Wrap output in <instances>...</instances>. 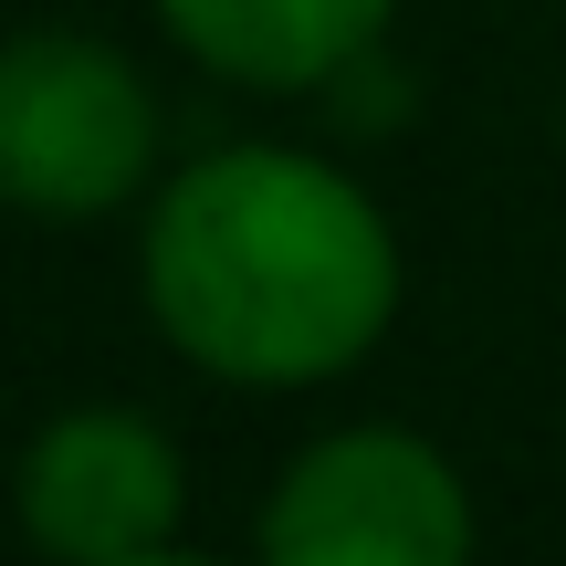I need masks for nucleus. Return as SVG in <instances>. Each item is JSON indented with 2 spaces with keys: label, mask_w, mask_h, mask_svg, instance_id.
<instances>
[{
  "label": "nucleus",
  "mask_w": 566,
  "mask_h": 566,
  "mask_svg": "<svg viewBox=\"0 0 566 566\" xmlns=\"http://www.w3.org/2000/svg\"><path fill=\"white\" fill-rule=\"evenodd\" d=\"M158 21L210 74L263 84V95H304V84H336L346 63L378 53L399 0H158Z\"/></svg>",
  "instance_id": "nucleus-5"
},
{
  "label": "nucleus",
  "mask_w": 566,
  "mask_h": 566,
  "mask_svg": "<svg viewBox=\"0 0 566 566\" xmlns=\"http://www.w3.org/2000/svg\"><path fill=\"white\" fill-rule=\"evenodd\" d=\"M11 514L32 535V556L53 566H126V556H158L179 546V514H189V472L179 441H168L147 409H63L21 441L11 472Z\"/></svg>",
  "instance_id": "nucleus-4"
},
{
  "label": "nucleus",
  "mask_w": 566,
  "mask_h": 566,
  "mask_svg": "<svg viewBox=\"0 0 566 566\" xmlns=\"http://www.w3.org/2000/svg\"><path fill=\"white\" fill-rule=\"evenodd\" d=\"M137 283L158 336L231 388H325L399 315V231L315 147H210L147 189Z\"/></svg>",
  "instance_id": "nucleus-1"
},
{
  "label": "nucleus",
  "mask_w": 566,
  "mask_h": 566,
  "mask_svg": "<svg viewBox=\"0 0 566 566\" xmlns=\"http://www.w3.org/2000/svg\"><path fill=\"white\" fill-rule=\"evenodd\" d=\"M126 566H210V556H189V546H158V556H126Z\"/></svg>",
  "instance_id": "nucleus-6"
},
{
  "label": "nucleus",
  "mask_w": 566,
  "mask_h": 566,
  "mask_svg": "<svg viewBox=\"0 0 566 566\" xmlns=\"http://www.w3.org/2000/svg\"><path fill=\"white\" fill-rule=\"evenodd\" d=\"M158 179V95L95 32L0 42V210L21 221H105Z\"/></svg>",
  "instance_id": "nucleus-2"
},
{
  "label": "nucleus",
  "mask_w": 566,
  "mask_h": 566,
  "mask_svg": "<svg viewBox=\"0 0 566 566\" xmlns=\"http://www.w3.org/2000/svg\"><path fill=\"white\" fill-rule=\"evenodd\" d=\"M252 566H472V483L399 420L325 430L273 472Z\"/></svg>",
  "instance_id": "nucleus-3"
}]
</instances>
